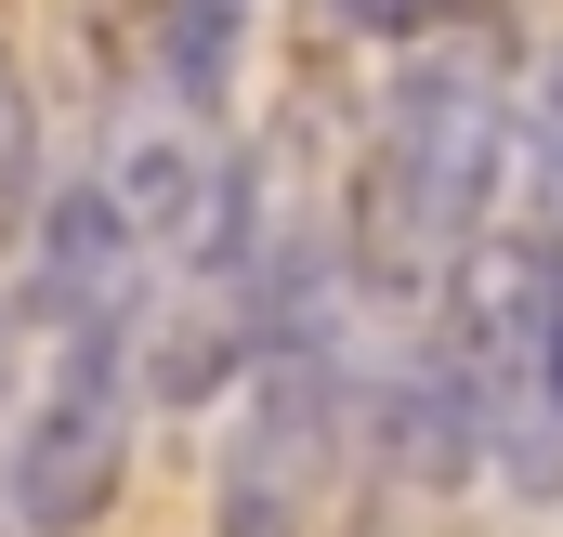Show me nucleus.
Here are the masks:
<instances>
[{
    "instance_id": "obj_1",
    "label": "nucleus",
    "mask_w": 563,
    "mask_h": 537,
    "mask_svg": "<svg viewBox=\"0 0 563 537\" xmlns=\"http://www.w3.org/2000/svg\"><path fill=\"white\" fill-rule=\"evenodd\" d=\"M380 157L407 171V197L432 210L445 250L485 237V197H498V157H511V79L485 53H420L380 106Z\"/></svg>"
},
{
    "instance_id": "obj_2",
    "label": "nucleus",
    "mask_w": 563,
    "mask_h": 537,
    "mask_svg": "<svg viewBox=\"0 0 563 537\" xmlns=\"http://www.w3.org/2000/svg\"><path fill=\"white\" fill-rule=\"evenodd\" d=\"M119 341H66V381L26 406L0 485H13V525L26 537H92L119 512V472H132V381L106 368Z\"/></svg>"
},
{
    "instance_id": "obj_3",
    "label": "nucleus",
    "mask_w": 563,
    "mask_h": 537,
    "mask_svg": "<svg viewBox=\"0 0 563 537\" xmlns=\"http://www.w3.org/2000/svg\"><path fill=\"white\" fill-rule=\"evenodd\" d=\"M106 197L132 210V237L157 263H236V223H250V171L223 157L210 106H144L119 157H106Z\"/></svg>"
},
{
    "instance_id": "obj_4",
    "label": "nucleus",
    "mask_w": 563,
    "mask_h": 537,
    "mask_svg": "<svg viewBox=\"0 0 563 537\" xmlns=\"http://www.w3.org/2000/svg\"><path fill=\"white\" fill-rule=\"evenodd\" d=\"M144 263H157V250L132 237V210L106 197V171H79V184L40 197V315H53L66 341H132Z\"/></svg>"
},
{
    "instance_id": "obj_5",
    "label": "nucleus",
    "mask_w": 563,
    "mask_h": 537,
    "mask_svg": "<svg viewBox=\"0 0 563 537\" xmlns=\"http://www.w3.org/2000/svg\"><path fill=\"white\" fill-rule=\"evenodd\" d=\"M250 354H263V288L236 263H197L184 302H144L132 315V394L144 406H210L250 381Z\"/></svg>"
},
{
    "instance_id": "obj_6",
    "label": "nucleus",
    "mask_w": 563,
    "mask_h": 537,
    "mask_svg": "<svg viewBox=\"0 0 563 537\" xmlns=\"http://www.w3.org/2000/svg\"><path fill=\"white\" fill-rule=\"evenodd\" d=\"M236 26H250V0H157V40H170V79H184V106H210V92H223V66H236Z\"/></svg>"
},
{
    "instance_id": "obj_7",
    "label": "nucleus",
    "mask_w": 563,
    "mask_h": 537,
    "mask_svg": "<svg viewBox=\"0 0 563 537\" xmlns=\"http://www.w3.org/2000/svg\"><path fill=\"white\" fill-rule=\"evenodd\" d=\"M328 26H354V40H407V53H432L445 26H472L485 0H314Z\"/></svg>"
},
{
    "instance_id": "obj_8",
    "label": "nucleus",
    "mask_w": 563,
    "mask_h": 537,
    "mask_svg": "<svg viewBox=\"0 0 563 537\" xmlns=\"http://www.w3.org/2000/svg\"><path fill=\"white\" fill-rule=\"evenodd\" d=\"M354 537H459V512H445V485H420V472H367Z\"/></svg>"
},
{
    "instance_id": "obj_9",
    "label": "nucleus",
    "mask_w": 563,
    "mask_h": 537,
    "mask_svg": "<svg viewBox=\"0 0 563 537\" xmlns=\"http://www.w3.org/2000/svg\"><path fill=\"white\" fill-rule=\"evenodd\" d=\"M26 157H40V106H26V66L0 53V210L26 197Z\"/></svg>"
},
{
    "instance_id": "obj_10",
    "label": "nucleus",
    "mask_w": 563,
    "mask_h": 537,
    "mask_svg": "<svg viewBox=\"0 0 563 537\" xmlns=\"http://www.w3.org/2000/svg\"><path fill=\"white\" fill-rule=\"evenodd\" d=\"M525 144H538V171H551V197H563V53H551V79H538V119H525Z\"/></svg>"
}]
</instances>
